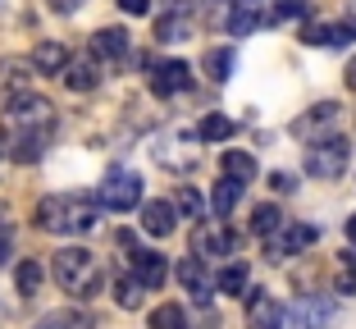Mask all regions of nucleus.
<instances>
[{
	"mask_svg": "<svg viewBox=\"0 0 356 329\" xmlns=\"http://www.w3.org/2000/svg\"><path fill=\"white\" fill-rule=\"evenodd\" d=\"M224 179L252 183V179H256V160L247 156V151H224Z\"/></svg>",
	"mask_w": 356,
	"mask_h": 329,
	"instance_id": "22",
	"label": "nucleus"
},
{
	"mask_svg": "<svg viewBox=\"0 0 356 329\" xmlns=\"http://www.w3.org/2000/svg\"><path fill=\"white\" fill-rule=\"evenodd\" d=\"M32 74H37V69H32V60H5L0 64V87H5V92H28V83H32Z\"/></svg>",
	"mask_w": 356,
	"mask_h": 329,
	"instance_id": "18",
	"label": "nucleus"
},
{
	"mask_svg": "<svg viewBox=\"0 0 356 329\" xmlns=\"http://www.w3.org/2000/svg\"><path fill=\"white\" fill-rule=\"evenodd\" d=\"M302 10H306L302 0H283V5H274V10H270V23H283V19H293V14H302Z\"/></svg>",
	"mask_w": 356,
	"mask_h": 329,
	"instance_id": "34",
	"label": "nucleus"
},
{
	"mask_svg": "<svg viewBox=\"0 0 356 329\" xmlns=\"http://www.w3.org/2000/svg\"><path fill=\"white\" fill-rule=\"evenodd\" d=\"M329 316H334V307H329V302H315V298H302V302L293 307V320H297L302 329H315V325H325Z\"/></svg>",
	"mask_w": 356,
	"mask_h": 329,
	"instance_id": "21",
	"label": "nucleus"
},
{
	"mask_svg": "<svg viewBox=\"0 0 356 329\" xmlns=\"http://www.w3.org/2000/svg\"><path fill=\"white\" fill-rule=\"evenodd\" d=\"M242 188H247V183L220 179V183H215V197H210V211L220 215V220H229V215H233V206L242 202Z\"/></svg>",
	"mask_w": 356,
	"mask_h": 329,
	"instance_id": "19",
	"label": "nucleus"
},
{
	"mask_svg": "<svg viewBox=\"0 0 356 329\" xmlns=\"http://www.w3.org/2000/svg\"><path fill=\"white\" fill-rule=\"evenodd\" d=\"M256 28H261V0H233L229 32H233V37H252Z\"/></svg>",
	"mask_w": 356,
	"mask_h": 329,
	"instance_id": "16",
	"label": "nucleus"
},
{
	"mask_svg": "<svg viewBox=\"0 0 356 329\" xmlns=\"http://www.w3.org/2000/svg\"><path fill=\"white\" fill-rule=\"evenodd\" d=\"M178 279L188 284L192 302H210V275H206V261H201V256H188V261L178 266Z\"/></svg>",
	"mask_w": 356,
	"mask_h": 329,
	"instance_id": "15",
	"label": "nucleus"
},
{
	"mask_svg": "<svg viewBox=\"0 0 356 329\" xmlns=\"http://www.w3.org/2000/svg\"><path fill=\"white\" fill-rule=\"evenodd\" d=\"M51 10L55 14H78V10H83V0H51Z\"/></svg>",
	"mask_w": 356,
	"mask_h": 329,
	"instance_id": "36",
	"label": "nucleus"
},
{
	"mask_svg": "<svg viewBox=\"0 0 356 329\" xmlns=\"http://www.w3.org/2000/svg\"><path fill=\"white\" fill-rule=\"evenodd\" d=\"M347 156H352V147H347V138H320L306 147V174L311 179H338V174L347 170Z\"/></svg>",
	"mask_w": 356,
	"mask_h": 329,
	"instance_id": "5",
	"label": "nucleus"
},
{
	"mask_svg": "<svg viewBox=\"0 0 356 329\" xmlns=\"http://www.w3.org/2000/svg\"><path fill=\"white\" fill-rule=\"evenodd\" d=\"M274 188H279V192H293L297 183H293V174H274Z\"/></svg>",
	"mask_w": 356,
	"mask_h": 329,
	"instance_id": "38",
	"label": "nucleus"
},
{
	"mask_svg": "<svg viewBox=\"0 0 356 329\" xmlns=\"http://www.w3.org/2000/svg\"><path fill=\"white\" fill-rule=\"evenodd\" d=\"M64 64H69V46L64 42H42L32 51V69H37V74H60Z\"/></svg>",
	"mask_w": 356,
	"mask_h": 329,
	"instance_id": "17",
	"label": "nucleus"
},
{
	"mask_svg": "<svg viewBox=\"0 0 356 329\" xmlns=\"http://www.w3.org/2000/svg\"><path fill=\"white\" fill-rule=\"evenodd\" d=\"M247 266H242V261H229V266L220 270V279H215V288H220V293H229V298H238V293H247Z\"/></svg>",
	"mask_w": 356,
	"mask_h": 329,
	"instance_id": "23",
	"label": "nucleus"
},
{
	"mask_svg": "<svg viewBox=\"0 0 356 329\" xmlns=\"http://www.w3.org/2000/svg\"><path fill=\"white\" fill-rule=\"evenodd\" d=\"M64 83H69V92H92L96 83H101V60H92V55H69V64L60 69Z\"/></svg>",
	"mask_w": 356,
	"mask_h": 329,
	"instance_id": "12",
	"label": "nucleus"
},
{
	"mask_svg": "<svg viewBox=\"0 0 356 329\" xmlns=\"http://www.w3.org/2000/svg\"><path fill=\"white\" fill-rule=\"evenodd\" d=\"M315 238H320V229H315V224H288V220H283L279 229L265 238V256H270V261H283V256H293V252H302V247H311Z\"/></svg>",
	"mask_w": 356,
	"mask_h": 329,
	"instance_id": "7",
	"label": "nucleus"
},
{
	"mask_svg": "<svg viewBox=\"0 0 356 329\" xmlns=\"http://www.w3.org/2000/svg\"><path fill=\"white\" fill-rule=\"evenodd\" d=\"M192 87V69L183 60H165L151 69V92L156 96H178V92H188Z\"/></svg>",
	"mask_w": 356,
	"mask_h": 329,
	"instance_id": "8",
	"label": "nucleus"
},
{
	"mask_svg": "<svg viewBox=\"0 0 356 329\" xmlns=\"http://www.w3.org/2000/svg\"><path fill=\"white\" fill-rule=\"evenodd\" d=\"M96 206L101 211H133V206H142V179L137 174H128V170H115L110 179L96 188Z\"/></svg>",
	"mask_w": 356,
	"mask_h": 329,
	"instance_id": "6",
	"label": "nucleus"
},
{
	"mask_svg": "<svg viewBox=\"0 0 356 329\" xmlns=\"http://www.w3.org/2000/svg\"><path fill=\"white\" fill-rule=\"evenodd\" d=\"M178 224V211L174 202H165V197H156V202H142V229H147L151 238H169Z\"/></svg>",
	"mask_w": 356,
	"mask_h": 329,
	"instance_id": "11",
	"label": "nucleus"
},
{
	"mask_svg": "<svg viewBox=\"0 0 356 329\" xmlns=\"http://www.w3.org/2000/svg\"><path fill=\"white\" fill-rule=\"evenodd\" d=\"M151 329H188V316H183V307L165 302V307L151 311Z\"/></svg>",
	"mask_w": 356,
	"mask_h": 329,
	"instance_id": "30",
	"label": "nucleus"
},
{
	"mask_svg": "<svg viewBox=\"0 0 356 329\" xmlns=\"http://www.w3.org/2000/svg\"><path fill=\"white\" fill-rule=\"evenodd\" d=\"M14 288H19L23 298H32V293L42 288V266H37V261H19V270H14Z\"/></svg>",
	"mask_w": 356,
	"mask_h": 329,
	"instance_id": "26",
	"label": "nucleus"
},
{
	"mask_svg": "<svg viewBox=\"0 0 356 329\" xmlns=\"http://www.w3.org/2000/svg\"><path fill=\"white\" fill-rule=\"evenodd\" d=\"M338 115V106L334 101H325V106H315V115H306V119H297L293 124V133H311V128H320V124H329V119Z\"/></svg>",
	"mask_w": 356,
	"mask_h": 329,
	"instance_id": "31",
	"label": "nucleus"
},
{
	"mask_svg": "<svg viewBox=\"0 0 356 329\" xmlns=\"http://www.w3.org/2000/svg\"><path fill=\"white\" fill-rule=\"evenodd\" d=\"M119 10L133 14V19H142V14H151V0H119Z\"/></svg>",
	"mask_w": 356,
	"mask_h": 329,
	"instance_id": "35",
	"label": "nucleus"
},
{
	"mask_svg": "<svg viewBox=\"0 0 356 329\" xmlns=\"http://www.w3.org/2000/svg\"><path fill=\"white\" fill-rule=\"evenodd\" d=\"M92 60H110V64L128 60V32L124 28H101L92 37Z\"/></svg>",
	"mask_w": 356,
	"mask_h": 329,
	"instance_id": "14",
	"label": "nucleus"
},
{
	"mask_svg": "<svg viewBox=\"0 0 356 329\" xmlns=\"http://www.w3.org/2000/svg\"><path fill=\"white\" fill-rule=\"evenodd\" d=\"M5 128L14 133L10 156L19 160V165H32V160H42L46 142H51V133H55V106L37 92H14L10 106H5Z\"/></svg>",
	"mask_w": 356,
	"mask_h": 329,
	"instance_id": "1",
	"label": "nucleus"
},
{
	"mask_svg": "<svg viewBox=\"0 0 356 329\" xmlns=\"http://www.w3.org/2000/svg\"><path fill=\"white\" fill-rule=\"evenodd\" d=\"M128 261H133V279L142 288H165L169 266H165V256H160V252H142V247H133Z\"/></svg>",
	"mask_w": 356,
	"mask_h": 329,
	"instance_id": "10",
	"label": "nucleus"
},
{
	"mask_svg": "<svg viewBox=\"0 0 356 329\" xmlns=\"http://www.w3.org/2000/svg\"><path fill=\"white\" fill-rule=\"evenodd\" d=\"M338 293H347V298L356 293V266H352V256H343V275H338Z\"/></svg>",
	"mask_w": 356,
	"mask_h": 329,
	"instance_id": "33",
	"label": "nucleus"
},
{
	"mask_svg": "<svg viewBox=\"0 0 356 329\" xmlns=\"http://www.w3.org/2000/svg\"><path fill=\"white\" fill-rule=\"evenodd\" d=\"M142 293H147V288L137 284L133 275H124V279L115 284V302H119L124 311H137V307H142Z\"/></svg>",
	"mask_w": 356,
	"mask_h": 329,
	"instance_id": "28",
	"label": "nucleus"
},
{
	"mask_svg": "<svg viewBox=\"0 0 356 329\" xmlns=\"http://www.w3.org/2000/svg\"><path fill=\"white\" fill-rule=\"evenodd\" d=\"M0 156H5V142H0Z\"/></svg>",
	"mask_w": 356,
	"mask_h": 329,
	"instance_id": "41",
	"label": "nucleus"
},
{
	"mask_svg": "<svg viewBox=\"0 0 356 329\" xmlns=\"http://www.w3.org/2000/svg\"><path fill=\"white\" fill-rule=\"evenodd\" d=\"M96 224H101V206L87 192H55V197L37 202V229H46V234L78 238V234H92Z\"/></svg>",
	"mask_w": 356,
	"mask_h": 329,
	"instance_id": "2",
	"label": "nucleus"
},
{
	"mask_svg": "<svg viewBox=\"0 0 356 329\" xmlns=\"http://www.w3.org/2000/svg\"><path fill=\"white\" fill-rule=\"evenodd\" d=\"M279 224H283V215H279V206H270V202H265V206H256V211H252V234H261V238H270V234H274V229H279Z\"/></svg>",
	"mask_w": 356,
	"mask_h": 329,
	"instance_id": "29",
	"label": "nucleus"
},
{
	"mask_svg": "<svg viewBox=\"0 0 356 329\" xmlns=\"http://www.w3.org/2000/svg\"><path fill=\"white\" fill-rule=\"evenodd\" d=\"M347 87L356 92V55H352V64H347Z\"/></svg>",
	"mask_w": 356,
	"mask_h": 329,
	"instance_id": "39",
	"label": "nucleus"
},
{
	"mask_svg": "<svg viewBox=\"0 0 356 329\" xmlns=\"http://www.w3.org/2000/svg\"><path fill=\"white\" fill-rule=\"evenodd\" d=\"M174 211H183V215H192V220H201L206 202L197 197V188H178V197H174Z\"/></svg>",
	"mask_w": 356,
	"mask_h": 329,
	"instance_id": "32",
	"label": "nucleus"
},
{
	"mask_svg": "<svg viewBox=\"0 0 356 329\" xmlns=\"http://www.w3.org/2000/svg\"><path fill=\"white\" fill-rule=\"evenodd\" d=\"M352 37H356L352 23H306V28H302L306 46H347Z\"/></svg>",
	"mask_w": 356,
	"mask_h": 329,
	"instance_id": "13",
	"label": "nucleus"
},
{
	"mask_svg": "<svg viewBox=\"0 0 356 329\" xmlns=\"http://www.w3.org/2000/svg\"><path fill=\"white\" fill-rule=\"evenodd\" d=\"M156 37H160V42H188V37H192V14H183V10L165 14V19L156 23Z\"/></svg>",
	"mask_w": 356,
	"mask_h": 329,
	"instance_id": "20",
	"label": "nucleus"
},
{
	"mask_svg": "<svg viewBox=\"0 0 356 329\" xmlns=\"http://www.w3.org/2000/svg\"><path fill=\"white\" fill-rule=\"evenodd\" d=\"M51 270H55V284H60L69 298H78V302L96 298V293H101V284H105L101 266H96V256L87 252V247H60Z\"/></svg>",
	"mask_w": 356,
	"mask_h": 329,
	"instance_id": "3",
	"label": "nucleus"
},
{
	"mask_svg": "<svg viewBox=\"0 0 356 329\" xmlns=\"http://www.w3.org/2000/svg\"><path fill=\"white\" fill-rule=\"evenodd\" d=\"M247 329H283V307L274 293H247Z\"/></svg>",
	"mask_w": 356,
	"mask_h": 329,
	"instance_id": "9",
	"label": "nucleus"
},
{
	"mask_svg": "<svg viewBox=\"0 0 356 329\" xmlns=\"http://www.w3.org/2000/svg\"><path fill=\"white\" fill-rule=\"evenodd\" d=\"M233 64H238V55H233L229 46H220V51H206V74L215 78V83H229V78H233Z\"/></svg>",
	"mask_w": 356,
	"mask_h": 329,
	"instance_id": "24",
	"label": "nucleus"
},
{
	"mask_svg": "<svg viewBox=\"0 0 356 329\" xmlns=\"http://www.w3.org/2000/svg\"><path fill=\"white\" fill-rule=\"evenodd\" d=\"M10 229H14V224H10V206L0 202V243H10Z\"/></svg>",
	"mask_w": 356,
	"mask_h": 329,
	"instance_id": "37",
	"label": "nucleus"
},
{
	"mask_svg": "<svg viewBox=\"0 0 356 329\" xmlns=\"http://www.w3.org/2000/svg\"><path fill=\"white\" fill-rule=\"evenodd\" d=\"M197 133H201V142H224V138H233V119L229 115H206Z\"/></svg>",
	"mask_w": 356,
	"mask_h": 329,
	"instance_id": "27",
	"label": "nucleus"
},
{
	"mask_svg": "<svg viewBox=\"0 0 356 329\" xmlns=\"http://www.w3.org/2000/svg\"><path fill=\"white\" fill-rule=\"evenodd\" d=\"M238 247H242V234L229 220H220V215H215V220H201L197 229H192V256H201V261H206V256H233Z\"/></svg>",
	"mask_w": 356,
	"mask_h": 329,
	"instance_id": "4",
	"label": "nucleus"
},
{
	"mask_svg": "<svg viewBox=\"0 0 356 329\" xmlns=\"http://www.w3.org/2000/svg\"><path fill=\"white\" fill-rule=\"evenodd\" d=\"M347 238H352V243H356V211L347 215Z\"/></svg>",
	"mask_w": 356,
	"mask_h": 329,
	"instance_id": "40",
	"label": "nucleus"
},
{
	"mask_svg": "<svg viewBox=\"0 0 356 329\" xmlns=\"http://www.w3.org/2000/svg\"><path fill=\"white\" fill-rule=\"evenodd\" d=\"M37 329H92V320H87L83 311H46V316L37 320Z\"/></svg>",
	"mask_w": 356,
	"mask_h": 329,
	"instance_id": "25",
	"label": "nucleus"
}]
</instances>
